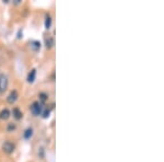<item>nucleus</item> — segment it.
<instances>
[{"label":"nucleus","mask_w":164,"mask_h":162,"mask_svg":"<svg viewBox=\"0 0 164 162\" xmlns=\"http://www.w3.org/2000/svg\"><path fill=\"white\" fill-rule=\"evenodd\" d=\"M19 99V93L17 90H13L11 91L10 94L8 95L7 97V102L8 103H10V104H13V103H15L17 102V100Z\"/></svg>","instance_id":"nucleus-4"},{"label":"nucleus","mask_w":164,"mask_h":162,"mask_svg":"<svg viewBox=\"0 0 164 162\" xmlns=\"http://www.w3.org/2000/svg\"><path fill=\"white\" fill-rule=\"evenodd\" d=\"M35 78H36V69H32L29 72V75H28V82L33 83L35 81Z\"/></svg>","instance_id":"nucleus-7"},{"label":"nucleus","mask_w":164,"mask_h":162,"mask_svg":"<svg viewBox=\"0 0 164 162\" xmlns=\"http://www.w3.org/2000/svg\"><path fill=\"white\" fill-rule=\"evenodd\" d=\"M30 47H31V49L37 52L41 49V43H39L38 41H32V42L30 43Z\"/></svg>","instance_id":"nucleus-9"},{"label":"nucleus","mask_w":164,"mask_h":162,"mask_svg":"<svg viewBox=\"0 0 164 162\" xmlns=\"http://www.w3.org/2000/svg\"><path fill=\"white\" fill-rule=\"evenodd\" d=\"M49 114H50V110H48V108H46V110L42 113V115H43L44 118H47V117L49 116Z\"/></svg>","instance_id":"nucleus-14"},{"label":"nucleus","mask_w":164,"mask_h":162,"mask_svg":"<svg viewBox=\"0 0 164 162\" xmlns=\"http://www.w3.org/2000/svg\"><path fill=\"white\" fill-rule=\"evenodd\" d=\"M9 80L6 75H0V94H4L8 89Z\"/></svg>","instance_id":"nucleus-3"},{"label":"nucleus","mask_w":164,"mask_h":162,"mask_svg":"<svg viewBox=\"0 0 164 162\" xmlns=\"http://www.w3.org/2000/svg\"><path fill=\"white\" fill-rule=\"evenodd\" d=\"M31 112L34 116H39L43 113V105L41 104L38 101L33 102V104L31 105Z\"/></svg>","instance_id":"nucleus-2"},{"label":"nucleus","mask_w":164,"mask_h":162,"mask_svg":"<svg viewBox=\"0 0 164 162\" xmlns=\"http://www.w3.org/2000/svg\"><path fill=\"white\" fill-rule=\"evenodd\" d=\"M1 149H2V151L4 152V153H7V155H11L12 152L15 151V146L13 142H11L10 140H6L2 144V146H1Z\"/></svg>","instance_id":"nucleus-1"},{"label":"nucleus","mask_w":164,"mask_h":162,"mask_svg":"<svg viewBox=\"0 0 164 162\" xmlns=\"http://www.w3.org/2000/svg\"><path fill=\"white\" fill-rule=\"evenodd\" d=\"M33 135V129L30 127V128H28V129L24 130V133H23V137H24L25 139H29V138H31Z\"/></svg>","instance_id":"nucleus-11"},{"label":"nucleus","mask_w":164,"mask_h":162,"mask_svg":"<svg viewBox=\"0 0 164 162\" xmlns=\"http://www.w3.org/2000/svg\"><path fill=\"white\" fill-rule=\"evenodd\" d=\"M52 17H50L49 15H46V19H45V28H46L47 30L50 29V26H52Z\"/></svg>","instance_id":"nucleus-12"},{"label":"nucleus","mask_w":164,"mask_h":162,"mask_svg":"<svg viewBox=\"0 0 164 162\" xmlns=\"http://www.w3.org/2000/svg\"><path fill=\"white\" fill-rule=\"evenodd\" d=\"M9 117H10V111H9L8 108H4L2 111L0 112V119L7 121Z\"/></svg>","instance_id":"nucleus-6"},{"label":"nucleus","mask_w":164,"mask_h":162,"mask_svg":"<svg viewBox=\"0 0 164 162\" xmlns=\"http://www.w3.org/2000/svg\"><path fill=\"white\" fill-rule=\"evenodd\" d=\"M38 97H39V103H41V104H43V103H45V102L47 101V97H48V95H47L45 92H41V93L38 94Z\"/></svg>","instance_id":"nucleus-10"},{"label":"nucleus","mask_w":164,"mask_h":162,"mask_svg":"<svg viewBox=\"0 0 164 162\" xmlns=\"http://www.w3.org/2000/svg\"><path fill=\"white\" fill-rule=\"evenodd\" d=\"M12 114H13V117H15V119H18V121H20V119L23 117V113H22L21 110L19 108H13V110H12Z\"/></svg>","instance_id":"nucleus-5"},{"label":"nucleus","mask_w":164,"mask_h":162,"mask_svg":"<svg viewBox=\"0 0 164 162\" xmlns=\"http://www.w3.org/2000/svg\"><path fill=\"white\" fill-rule=\"evenodd\" d=\"M45 45H46L47 48H52L55 45V41H54L52 36H46L45 37Z\"/></svg>","instance_id":"nucleus-8"},{"label":"nucleus","mask_w":164,"mask_h":162,"mask_svg":"<svg viewBox=\"0 0 164 162\" xmlns=\"http://www.w3.org/2000/svg\"><path fill=\"white\" fill-rule=\"evenodd\" d=\"M15 128H17V126H15V123H9L8 124V127H7L8 131H13V130H15Z\"/></svg>","instance_id":"nucleus-13"}]
</instances>
